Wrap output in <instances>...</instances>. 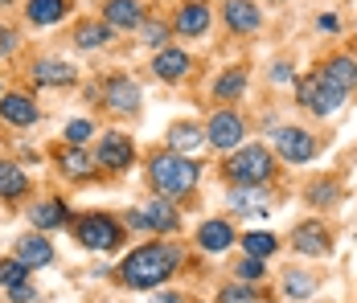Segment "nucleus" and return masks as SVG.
<instances>
[{
  "label": "nucleus",
  "instance_id": "obj_1",
  "mask_svg": "<svg viewBox=\"0 0 357 303\" xmlns=\"http://www.w3.org/2000/svg\"><path fill=\"white\" fill-rule=\"evenodd\" d=\"M177 250L173 246H160V242H152V246H136L123 263H119V279L132 287V291H152V287H160L173 267H177Z\"/></svg>",
  "mask_w": 357,
  "mask_h": 303
},
{
  "label": "nucleus",
  "instance_id": "obj_31",
  "mask_svg": "<svg viewBox=\"0 0 357 303\" xmlns=\"http://www.w3.org/2000/svg\"><path fill=\"white\" fill-rule=\"evenodd\" d=\"M284 291H287V295H296V300H304V295H312V291H317V279H312V274L291 270V274L284 279Z\"/></svg>",
  "mask_w": 357,
  "mask_h": 303
},
{
  "label": "nucleus",
  "instance_id": "obj_23",
  "mask_svg": "<svg viewBox=\"0 0 357 303\" xmlns=\"http://www.w3.org/2000/svg\"><path fill=\"white\" fill-rule=\"evenodd\" d=\"M66 222V205L62 201H41V205H33V226L37 230H54V226H62Z\"/></svg>",
  "mask_w": 357,
  "mask_h": 303
},
{
  "label": "nucleus",
  "instance_id": "obj_26",
  "mask_svg": "<svg viewBox=\"0 0 357 303\" xmlns=\"http://www.w3.org/2000/svg\"><path fill=\"white\" fill-rule=\"evenodd\" d=\"M324 74H328L341 91H349V86L357 82V62H354V58H333V62L324 66Z\"/></svg>",
  "mask_w": 357,
  "mask_h": 303
},
{
  "label": "nucleus",
  "instance_id": "obj_11",
  "mask_svg": "<svg viewBox=\"0 0 357 303\" xmlns=\"http://www.w3.org/2000/svg\"><path fill=\"white\" fill-rule=\"evenodd\" d=\"M103 25H115V29H136L144 25V13L136 0H107L103 4Z\"/></svg>",
  "mask_w": 357,
  "mask_h": 303
},
{
  "label": "nucleus",
  "instance_id": "obj_7",
  "mask_svg": "<svg viewBox=\"0 0 357 303\" xmlns=\"http://www.w3.org/2000/svg\"><path fill=\"white\" fill-rule=\"evenodd\" d=\"M275 152L284 160H291V164H308L317 156V143H312V135L300 132V127H280L275 132Z\"/></svg>",
  "mask_w": 357,
  "mask_h": 303
},
{
  "label": "nucleus",
  "instance_id": "obj_9",
  "mask_svg": "<svg viewBox=\"0 0 357 303\" xmlns=\"http://www.w3.org/2000/svg\"><path fill=\"white\" fill-rule=\"evenodd\" d=\"M103 95H107V107H111V111H119V115H132V111L140 107V86H136L128 74H115V78H107Z\"/></svg>",
  "mask_w": 357,
  "mask_h": 303
},
{
  "label": "nucleus",
  "instance_id": "obj_19",
  "mask_svg": "<svg viewBox=\"0 0 357 303\" xmlns=\"http://www.w3.org/2000/svg\"><path fill=\"white\" fill-rule=\"evenodd\" d=\"M17 258L25 263V267L33 270V267H50L54 263V246L45 242V238H21V246H17Z\"/></svg>",
  "mask_w": 357,
  "mask_h": 303
},
{
  "label": "nucleus",
  "instance_id": "obj_15",
  "mask_svg": "<svg viewBox=\"0 0 357 303\" xmlns=\"http://www.w3.org/2000/svg\"><path fill=\"white\" fill-rule=\"evenodd\" d=\"M152 70H156V78L177 82V78H185V74H189V54H181V49H173V45H165V49L156 54Z\"/></svg>",
  "mask_w": 357,
  "mask_h": 303
},
{
  "label": "nucleus",
  "instance_id": "obj_32",
  "mask_svg": "<svg viewBox=\"0 0 357 303\" xmlns=\"http://www.w3.org/2000/svg\"><path fill=\"white\" fill-rule=\"evenodd\" d=\"M218 303H263V295H259L255 287H238V283H230V287H222Z\"/></svg>",
  "mask_w": 357,
  "mask_h": 303
},
{
  "label": "nucleus",
  "instance_id": "obj_40",
  "mask_svg": "<svg viewBox=\"0 0 357 303\" xmlns=\"http://www.w3.org/2000/svg\"><path fill=\"white\" fill-rule=\"evenodd\" d=\"M271 78H275V82H287V78H291V66H287V62H280V66H275V74H271Z\"/></svg>",
  "mask_w": 357,
  "mask_h": 303
},
{
  "label": "nucleus",
  "instance_id": "obj_13",
  "mask_svg": "<svg viewBox=\"0 0 357 303\" xmlns=\"http://www.w3.org/2000/svg\"><path fill=\"white\" fill-rule=\"evenodd\" d=\"M230 205L238 213H267L271 209V197L263 193V185H234L230 189Z\"/></svg>",
  "mask_w": 357,
  "mask_h": 303
},
{
  "label": "nucleus",
  "instance_id": "obj_10",
  "mask_svg": "<svg viewBox=\"0 0 357 303\" xmlns=\"http://www.w3.org/2000/svg\"><path fill=\"white\" fill-rule=\"evenodd\" d=\"M291 242H296V254H308V258L328 254V230H324L321 222H304V226H296Z\"/></svg>",
  "mask_w": 357,
  "mask_h": 303
},
{
  "label": "nucleus",
  "instance_id": "obj_17",
  "mask_svg": "<svg viewBox=\"0 0 357 303\" xmlns=\"http://www.w3.org/2000/svg\"><path fill=\"white\" fill-rule=\"evenodd\" d=\"M234 226L230 222H206L202 230H197V246L202 250H210V254H218V250H230V242H234Z\"/></svg>",
  "mask_w": 357,
  "mask_h": 303
},
{
  "label": "nucleus",
  "instance_id": "obj_37",
  "mask_svg": "<svg viewBox=\"0 0 357 303\" xmlns=\"http://www.w3.org/2000/svg\"><path fill=\"white\" fill-rule=\"evenodd\" d=\"M324 197L333 201V197H337V189H333V185H317V189H312V201H324Z\"/></svg>",
  "mask_w": 357,
  "mask_h": 303
},
{
  "label": "nucleus",
  "instance_id": "obj_29",
  "mask_svg": "<svg viewBox=\"0 0 357 303\" xmlns=\"http://www.w3.org/2000/svg\"><path fill=\"white\" fill-rule=\"evenodd\" d=\"M243 246H247V254H250V258H271L280 242H275V234H263V230H255V234L243 238Z\"/></svg>",
  "mask_w": 357,
  "mask_h": 303
},
{
  "label": "nucleus",
  "instance_id": "obj_16",
  "mask_svg": "<svg viewBox=\"0 0 357 303\" xmlns=\"http://www.w3.org/2000/svg\"><path fill=\"white\" fill-rule=\"evenodd\" d=\"M0 119H8L13 127H29V123H37V107L25 95H4L0 99Z\"/></svg>",
  "mask_w": 357,
  "mask_h": 303
},
{
  "label": "nucleus",
  "instance_id": "obj_28",
  "mask_svg": "<svg viewBox=\"0 0 357 303\" xmlns=\"http://www.w3.org/2000/svg\"><path fill=\"white\" fill-rule=\"evenodd\" d=\"M243 86H247V74H243V70H226V74L218 78L214 95L222 102H226V99H238V95H243Z\"/></svg>",
  "mask_w": 357,
  "mask_h": 303
},
{
  "label": "nucleus",
  "instance_id": "obj_2",
  "mask_svg": "<svg viewBox=\"0 0 357 303\" xmlns=\"http://www.w3.org/2000/svg\"><path fill=\"white\" fill-rule=\"evenodd\" d=\"M148 172H152V185H156L165 197H185V193H193L197 176H202V169H197L189 156H177V152L156 156Z\"/></svg>",
  "mask_w": 357,
  "mask_h": 303
},
{
  "label": "nucleus",
  "instance_id": "obj_18",
  "mask_svg": "<svg viewBox=\"0 0 357 303\" xmlns=\"http://www.w3.org/2000/svg\"><path fill=\"white\" fill-rule=\"evenodd\" d=\"M33 82H41V86H70L74 82V66L70 62L41 58V62H33Z\"/></svg>",
  "mask_w": 357,
  "mask_h": 303
},
{
  "label": "nucleus",
  "instance_id": "obj_42",
  "mask_svg": "<svg viewBox=\"0 0 357 303\" xmlns=\"http://www.w3.org/2000/svg\"><path fill=\"white\" fill-rule=\"evenodd\" d=\"M128 226H136V230H148V226H144V213H128Z\"/></svg>",
  "mask_w": 357,
  "mask_h": 303
},
{
  "label": "nucleus",
  "instance_id": "obj_6",
  "mask_svg": "<svg viewBox=\"0 0 357 303\" xmlns=\"http://www.w3.org/2000/svg\"><path fill=\"white\" fill-rule=\"evenodd\" d=\"M243 135H247L243 115H234V111H218L214 119H210V127H206V143H214V148H238Z\"/></svg>",
  "mask_w": 357,
  "mask_h": 303
},
{
  "label": "nucleus",
  "instance_id": "obj_4",
  "mask_svg": "<svg viewBox=\"0 0 357 303\" xmlns=\"http://www.w3.org/2000/svg\"><path fill=\"white\" fill-rule=\"evenodd\" d=\"M300 102H304L312 115H333V111L345 102V91H341L324 70H317V74L300 78Z\"/></svg>",
  "mask_w": 357,
  "mask_h": 303
},
{
  "label": "nucleus",
  "instance_id": "obj_43",
  "mask_svg": "<svg viewBox=\"0 0 357 303\" xmlns=\"http://www.w3.org/2000/svg\"><path fill=\"white\" fill-rule=\"evenodd\" d=\"M0 4H8V0H0Z\"/></svg>",
  "mask_w": 357,
  "mask_h": 303
},
{
  "label": "nucleus",
  "instance_id": "obj_14",
  "mask_svg": "<svg viewBox=\"0 0 357 303\" xmlns=\"http://www.w3.org/2000/svg\"><path fill=\"white\" fill-rule=\"evenodd\" d=\"M206 29H210V8H206L202 0H193V4H181V13H177V33L202 37Z\"/></svg>",
  "mask_w": 357,
  "mask_h": 303
},
{
  "label": "nucleus",
  "instance_id": "obj_22",
  "mask_svg": "<svg viewBox=\"0 0 357 303\" xmlns=\"http://www.w3.org/2000/svg\"><path fill=\"white\" fill-rule=\"evenodd\" d=\"M66 0H29V8H25V17L33 21V25H54V21H62L66 17Z\"/></svg>",
  "mask_w": 357,
  "mask_h": 303
},
{
  "label": "nucleus",
  "instance_id": "obj_34",
  "mask_svg": "<svg viewBox=\"0 0 357 303\" xmlns=\"http://www.w3.org/2000/svg\"><path fill=\"white\" fill-rule=\"evenodd\" d=\"M165 37H169V29H165L160 21H148V25H144V45H156V49H165Z\"/></svg>",
  "mask_w": 357,
  "mask_h": 303
},
{
  "label": "nucleus",
  "instance_id": "obj_36",
  "mask_svg": "<svg viewBox=\"0 0 357 303\" xmlns=\"http://www.w3.org/2000/svg\"><path fill=\"white\" fill-rule=\"evenodd\" d=\"M17 49V33L13 29H0V54H13Z\"/></svg>",
  "mask_w": 357,
  "mask_h": 303
},
{
  "label": "nucleus",
  "instance_id": "obj_33",
  "mask_svg": "<svg viewBox=\"0 0 357 303\" xmlns=\"http://www.w3.org/2000/svg\"><path fill=\"white\" fill-rule=\"evenodd\" d=\"M234 274H238V279H247V283H255V279H263L267 270H263V258H250V254H247V258L234 267Z\"/></svg>",
  "mask_w": 357,
  "mask_h": 303
},
{
  "label": "nucleus",
  "instance_id": "obj_8",
  "mask_svg": "<svg viewBox=\"0 0 357 303\" xmlns=\"http://www.w3.org/2000/svg\"><path fill=\"white\" fill-rule=\"evenodd\" d=\"M132 160H136V148H132V139H128V135L111 132V135L99 139V164H103L107 172L132 169Z\"/></svg>",
  "mask_w": 357,
  "mask_h": 303
},
{
  "label": "nucleus",
  "instance_id": "obj_12",
  "mask_svg": "<svg viewBox=\"0 0 357 303\" xmlns=\"http://www.w3.org/2000/svg\"><path fill=\"white\" fill-rule=\"evenodd\" d=\"M259 21H263V13H259L250 0H226V25H230L234 33H255Z\"/></svg>",
  "mask_w": 357,
  "mask_h": 303
},
{
  "label": "nucleus",
  "instance_id": "obj_21",
  "mask_svg": "<svg viewBox=\"0 0 357 303\" xmlns=\"http://www.w3.org/2000/svg\"><path fill=\"white\" fill-rule=\"evenodd\" d=\"M140 213H144V226H148V230H160V234H165V230H177V209L169 201H148Z\"/></svg>",
  "mask_w": 357,
  "mask_h": 303
},
{
  "label": "nucleus",
  "instance_id": "obj_24",
  "mask_svg": "<svg viewBox=\"0 0 357 303\" xmlns=\"http://www.w3.org/2000/svg\"><path fill=\"white\" fill-rule=\"evenodd\" d=\"M29 189V176L17 169V164H0V197H25Z\"/></svg>",
  "mask_w": 357,
  "mask_h": 303
},
{
  "label": "nucleus",
  "instance_id": "obj_35",
  "mask_svg": "<svg viewBox=\"0 0 357 303\" xmlns=\"http://www.w3.org/2000/svg\"><path fill=\"white\" fill-rule=\"evenodd\" d=\"M91 132H95V127H91V123H86V119H74L70 127H66V139H70L74 148H78V143H82V139H91Z\"/></svg>",
  "mask_w": 357,
  "mask_h": 303
},
{
  "label": "nucleus",
  "instance_id": "obj_3",
  "mask_svg": "<svg viewBox=\"0 0 357 303\" xmlns=\"http://www.w3.org/2000/svg\"><path fill=\"white\" fill-rule=\"evenodd\" d=\"M275 169V160H271V152L263 148V143H250L243 152H234L230 160H226V172H230V180L234 185H263L267 176Z\"/></svg>",
  "mask_w": 357,
  "mask_h": 303
},
{
  "label": "nucleus",
  "instance_id": "obj_20",
  "mask_svg": "<svg viewBox=\"0 0 357 303\" xmlns=\"http://www.w3.org/2000/svg\"><path fill=\"white\" fill-rule=\"evenodd\" d=\"M202 143H206V132H202V127H193V123H173V127H169V148H173L177 156L197 152Z\"/></svg>",
  "mask_w": 357,
  "mask_h": 303
},
{
  "label": "nucleus",
  "instance_id": "obj_38",
  "mask_svg": "<svg viewBox=\"0 0 357 303\" xmlns=\"http://www.w3.org/2000/svg\"><path fill=\"white\" fill-rule=\"evenodd\" d=\"M29 300H33V291H29L25 283H21V287H13V303H29Z\"/></svg>",
  "mask_w": 357,
  "mask_h": 303
},
{
  "label": "nucleus",
  "instance_id": "obj_41",
  "mask_svg": "<svg viewBox=\"0 0 357 303\" xmlns=\"http://www.w3.org/2000/svg\"><path fill=\"white\" fill-rule=\"evenodd\" d=\"M317 25H321L324 33H337V17H321V21H317Z\"/></svg>",
  "mask_w": 357,
  "mask_h": 303
},
{
  "label": "nucleus",
  "instance_id": "obj_39",
  "mask_svg": "<svg viewBox=\"0 0 357 303\" xmlns=\"http://www.w3.org/2000/svg\"><path fill=\"white\" fill-rule=\"evenodd\" d=\"M152 303H189L185 295H177V291H165V295H156Z\"/></svg>",
  "mask_w": 357,
  "mask_h": 303
},
{
  "label": "nucleus",
  "instance_id": "obj_30",
  "mask_svg": "<svg viewBox=\"0 0 357 303\" xmlns=\"http://www.w3.org/2000/svg\"><path fill=\"white\" fill-rule=\"evenodd\" d=\"M25 274H29V267H25L21 258H4V263H0V283H4L8 291H13V287H21V283H25Z\"/></svg>",
  "mask_w": 357,
  "mask_h": 303
},
{
  "label": "nucleus",
  "instance_id": "obj_5",
  "mask_svg": "<svg viewBox=\"0 0 357 303\" xmlns=\"http://www.w3.org/2000/svg\"><path fill=\"white\" fill-rule=\"evenodd\" d=\"M74 238L86 246V250H115L123 234H119V226L111 222L107 213H91V217H82L78 226H74Z\"/></svg>",
  "mask_w": 357,
  "mask_h": 303
},
{
  "label": "nucleus",
  "instance_id": "obj_25",
  "mask_svg": "<svg viewBox=\"0 0 357 303\" xmlns=\"http://www.w3.org/2000/svg\"><path fill=\"white\" fill-rule=\"evenodd\" d=\"M111 37V25H99V21H82L78 29H74V41L82 45V49H95V45H107Z\"/></svg>",
  "mask_w": 357,
  "mask_h": 303
},
{
  "label": "nucleus",
  "instance_id": "obj_27",
  "mask_svg": "<svg viewBox=\"0 0 357 303\" xmlns=\"http://www.w3.org/2000/svg\"><path fill=\"white\" fill-rule=\"evenodd\" d=\"M58 164H62V172H70V176H91V169H95V160H91L82 148H66V152L58 156Z\"/></svg>",
  "mask_w": 357,
  "mask_h": 303
}]
</instances>
